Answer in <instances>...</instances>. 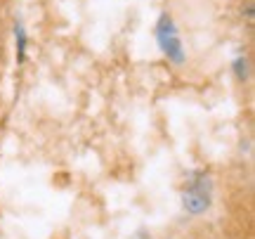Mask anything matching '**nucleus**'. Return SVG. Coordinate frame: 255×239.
<instances>
[{
    "label": "nucleus",
    "instance_id": "obj_1",
    "mask_svg": "<svg viewBox=\"0 0 255 239\" xmlns=\"http://www.w3.org/2000/svg\"><path fill=\"white\" fill-rule=\"evenodd\" d=\"M156 36H158V45L165 52V57L175 62V64H182L184 62V50L182 43H180V36H177V28L173 24V17L170 14H163L161 21H158V28H156Z\"/></svg>",
    "mask_w": 255,
    "mask_h": 239
},
{
    "label": "nucleus",
    "instance_id": "obj_3",
    "mask_svg": "<svg viewBox=\"0 0 255 239\" xmlns=\"http://www.w3.org/2000/svg\"><path fill=\"white\" fill-rule=\"evenodd\" d=\"M17 38H19V57H24V31H21V26L17 28Z\"/></svg>",
    "mask_w": 255,
    "mask_h": 239
},
{
    "label": "nucleus",
    "instance_id": "obj_2",
    "mask_svg": "<svg viewBox=\"0 0 255 239\" xmlns=\"http://www.w3.org/2000/svg\"><path fill=\"white\" fill-rule=\"evenodd\" d=\"M182 202H184V209H187L189 213H203L210 206V197L203 187L194 185L189 192L182 197Z\"/></svg>",
    "mask_w": 255,
    "mask_h": 239
}]
</instances>
